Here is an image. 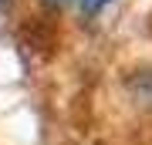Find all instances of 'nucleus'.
Returning <instances> with one entry per match:
<instances>
[{
	"mask_svg": "<svg viewBox=\"0 0 152 145\" xmlns=\"http://www.w3.org/2000/svg\"><path fill=\"white\" fill-rule=\"evenodd\" d=\"M102 4H108V0H85V7H88V10H98Z\"/></svg>",
	"mask_w": 152,
	"mask_h": 145,
	"instance_id": "obj_1",
	"label": "nucleus"
},
{
	"mask_svg": "<svg viewBox=\"0 0 152 145\" xmlns=\"http://www.w3.org/2000/svg\"><path fill=\"white\" fill-rule=\"evenodd\" d=\"M0 4H10V0H0Z\"/></svg>",
	"mask_w": 152,
	"mask_h": 145,
	"instance_id": "obj_2",
	"label": "nucleus"
}]
</instances>
